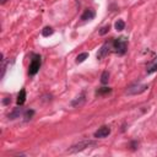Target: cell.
<instances>
[{
    "label": "cell",
    "instance_id": "6da1fadb",
    "mask_svg": "<svg viewBox=\"0 0 157 157\" xmlns=\"http://www.w3.org/2000/svg\"><path fill=\"white\" fill-rule=\"evenodd\" d=\"M112 49L119 55H124L128 50V38L127 37H119L112 41Z\"/></svg>",
    "mask_w": 157,
    "mask_h": 157
},
{
    "label": "cell",
    "instance_id": "7a4b0ae2",
    "mask_svg": "<svg viewBox=\"0 0 157 157\" xmlns=\"http://www.w3.org/2000/svg\"><path fill=\"white\" fill-rule=\"evenodd\" d=\"M97 142L93 141V140H82L77 144H74L71 147L68 148V153H77V152H81L84 150H86L87 147H91V146H96Z\"/></svg>",
    "mask_w": 157,
    "mask_h": 157
},
{
    "label": "cell",
    "instance_id": "3957f363",
    "mask_svg": "<svg viewBox=\"0 0 157 157\" xmlns=\"http://www.w3.org/2000/svg\"><path fill=\"white\" fill-rule=\"evenodd\" d=\"M41 64H42V58L39 54H35L32 56V60L29 63V67H28V74L29 76H35L39 69H41Z\"/></svg>",
    "mask_w": 157,
    "mask_h": 157
},
{
    "label": "cell",
    "instance_id": "277c9868",
    "mask_svg": "<svg viewBox=\"0 0 157 157\" xmlns=\"http://www.w3.org/2000/svg\"><path fill=\"white\" fill-rule=\"evenodd\" d=\"M148 88L147 85H141V84H136V85H133L128 88L127 93L128 95H140V93L145 92L146 90Z\"/></svg>",
    "mask_w": 157,
    "mask_h": 157
},
{
    "label": "cell",
    "instance_id": "5b68a950",
    "mask_svg": "<svg viewBox=\"0 0 157 157\" xmlns=\"http://www.w3.org/2000/svg\"><path fill=\"white\" fill-rule=\"evenodd\" d=\"M112 50H113V49H112V41L106 42V43L101 47V49L98 50V53H97V59H103V58H104L106 55H108Z\"/></svg>",
    "mask_w": 157,
    "mask_h": 157
},
{
    "label": "cell",
    "instance_id": "8992f818",
    "mask_svg": "<svg viewBox=\"0 0 157 157\" xmlns=\"http://www.w3.org/2000/svg\"><path fill=\"white\" fill-rule=\"evenodd\" d=\"M109 134H111V128L108 127V125H103V127H101V128L95 133V138L102 139V138H107Z\"/></svg>",
    "mask_w": 157,
    "mask_h": 157
},
{
    "label": "cell",
    "instance_id": "52a82bcc",
    "mask_svg": "<svg viewBox=\"0 0 157 157\" xmlns=\"http://www.w3.org/2000/svg\"><path fill=\"white\" fill-rule=\"evenodd\" d=\"M95 16H96L95 9L90 8V9H86V10L84 11V14L81 15V20H82V21H90V20L95 19Z\"/></svg>",
    "mask_w": 157,
    "mask_h": 157
},
{
    "label": "cell",
    "instance_id": "ba28073f",
    "mask_svg": "<svg viewBox=\"0 0 157 157\" xmlns=\"http://www.w3.org/2000/svg\"><path fill=\"white\" fill-rule=\"evenodd\" d=\"M146 71H147V74H148V75H150V74H153V73H156V71H157V56H156L151 63H148Z\"/></svg>",
    "mask_w": 157,
    "mask_h": 157
},
{
    "label": "cell",
    "instance_id": "9c48e42d",
    "mask_svg": "<svg viewBox=\"0 0 157 157\" xmlns=\"http://www.w3.org/2000/svg\"><path fill=\"white\" fill-rule=\"evenodd\" d=\"M26 101V90L22 88L20 92H19V95H17V100H16V103L17 106H22Z\"/></svg>",
    "mask_w": 157,
    "mask_h": 157
},
{
    "label": "cell",
    "instance_id": "30bf717a",
    "mask_svg": "<svg viewBox=\"0 0 157 157\" xmlns=\"http://www.w3.org/2000/svg\"><path fill=\"white\" fill-rule=\"evenodd\" d=\"M85 103V92H82L80 96H77L73 102H71V106L73 107H77V106H81Z\"/></svg>",
    "mask_w": 157,
    "mask_h": 157
},
{
    "label": "cell",
    "instance_id": "8fae6325",
    "mask_svg": "<svg viewBox=\"0 0 157 157\" xmlns=\"http://www.w3.org/2000/svg\"><path fill=\"white\" fill-rule=\"evenodd\" d=\"M22 112H23V109L21 108V106L20 107H17L12 113H10L9 114V119H15V118H19L21 114H22Z\"/></svg>",
    "mask_w": 157,
    "mask_h": 157
},
{
    "label": "cell",
    "instance_id": "7c38bea8",
    "mask_svg": "<svg viewBox=\"0 0 157 157\" xmlns=\"http://www.w3.org/2000/svg\"><path fill=\"white\" fill-rule=\"evenodd\" d=\"M112 92V88L111 87H101L96 91V95L98 96H102V95H107V93H111Z\"/></svg>",
    "mask_w": 157,
    "mask_h": 157
},
{
    "label": "cell",
    "instance_id": "4fadbf2b",
    "mask_svg": "<svg viewBox=\"0 0 157 157\" xmlns=\"http://www.w3.org/2000/svg\"><path fill=\"white\" fill-rule=\"evenodd\" d=\"M53 28L52 27H49V26H47V27H44L43 29H42V36L43 37H49V36H52L53 35Z\"/></svg>",
    "mask_w": 157,
    "mask_h": 157
},
{
    "label": "cell",
    "instance_id": "5bb4252c",
    "mask_svg": "<svg viewBox=\"0 0 157 157\" xmlns=\"http://www.w3.org/2000/svg\"><path fill=\"white\" fill-rule=\"evenodd\" d=\"M87 58H88V53L87 52H84V53H81V54H79L76 56V63H77V64H80V63L85 61Z\"/></svg>",
    "mask_w": 157,
    "mask_h": 157
},
{
    "label": "cell",
    "instance_id": "9a60e30c",
    "mask_svg": "<svg viewBox=\"0 0 157 157\" xmlns=\"http://www.w3.org/2000/svg\"><path fill=\"white\" fill-rule=\"evenodd\" d=\"M33 115H35V111H33V109H28V111H26V112L23 113V118H25L26 121L31 120Z\"/></svg>",
    "mask_w": 157,
    "mask_h": 157
},
{
    "label": "cell",
    "instance_id": "2e32d148",
    "mask_svg": "<svg viewBox=\"0 0 157 157\" xmlns=\"http://www.w3.org/2000/svg\"><path fill=\"white\" fill-rule=\"evenodd\" d=\"M114 27H115V29H117V31H123V29H124V27H125V22H124L123 20H118V21L115 22Z\"/></svg>",
    "mask_w": 157,
    "mask_h": 157
},
{
    "label": "cell",
    "instance_id": "e0dca14e",
    "mask_svg": "<svg viewBox=\"0 0 157 157\" xmlns=\"http://www.w3.org/2000/svg\"><path fill=\"white\" fill-rule=\"evenodd\" d=\"M108 80H109V73L108 71H103L102 76H101V82L103 85H106V84H108Z\"/></svg>",
    "mask_w": 157,
    "mask_h": 157
},
{
    "label": "cell",
    "instance_id": "ac0fdd59",
    "mask_svg": "<svg viewBox=\"0 0 157 157\" xmlns=\"http://www.w3.org/2000/svg\"><path fill=\"white\" fill-rule=\"evenodd\" d=\"M111 29V26L109 25H107V26H104V27H102L101 28V31H100V35L101 36H104L106 33H108V31Z\"/></svg>",
    "mask_w": 157,
    "mask_h": 157
},
{
    "label": "cell",
    "instance_id": "d6986e66",
    "mask_svg": "<svg viewBox=\"0 0 157 157\" xmlns=\"http://www.w3.org/2000/svg\"><path fill=\"white\" fill-rule=\"evenodd\" d=\"M10 102H11V98H10V97H5V98L3 100V104H5V106L9 104Z\"/></svg>",
    "mask_w": 157,
    "mask_h": 157
},
{
    "label": "cell",
    "instance_id": "ffe728a7",
    "mask_svg": "<svg viewBox=\"0 0 157 157\" xmlns=\"http://www.w3.org/2000/svg\"><path fill=\"white\" fill-rule=\"evenodd\" d=\"M6 2H8V0H0V4H2V5H4Z\"/></svg>",
    "mask_w": 157,
    "mask_h": 157
}]
</instances>
